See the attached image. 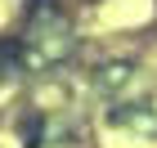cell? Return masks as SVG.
Segmentation results:
<instances>
[{
    "instance_id": "cell-1",
    "label": "cell",
    "mask_w": 157,
    "mask_h": 148,
    "mask_svg": "<svg viewBox=\"0 0 157 148\" xmlns=\"http://www.w3.org/2000/svg\"><path fill=\"white\" fill-rule=\"evenodd\" d=\"M13 72H18V45L0 40V76H13Z\"/></svg>"
}]
</instances>
